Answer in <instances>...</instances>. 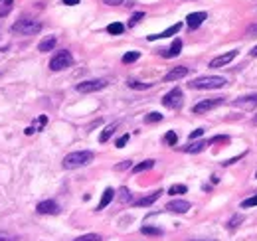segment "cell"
<instances>
[{"instance_id": "cell-6", "label": "cell", "mask_w": 257, "mask_h": 241, "mask_svg": "<svg viewBox=\"0 0 257 241\" xmlns=\"http://www.w3.org/2000/svg\"><path fill=\"white\" fill-rule=\"evenodd\" d=\"M162 105L168 107V109H180L182 107V91H180L178 87H174L172 91H168L162 97Z\"/></svg>"}, {"instance_id": "cell-2", "label": "cell", "mask_w": 257, "mask_h": 241, "mask_svg": "<svg viewBox=\"0 0 257 241\" xmlns=\"http://www.w3.org/2000/svg\"><path fill=\"white\" fill-rule=\"evenodd\" d=\"M12 30L16 34H22V36H32V34H38L42 30V24L34 18H20L18 22H14Z\"/></svg>"}, {"instance_id": "cell-35", "label": "cell", "mask_w": 257, "mask_h": 241, "mask_svg": "<svg viewBox=\"0 0 257 241\" xmlns=\"http://www.w3.org/2000/svg\"><path fill=\"white\" fill-rule=\"evenodd\" d=\"M142 18H145V14H142V12H138V14H135L133 18H131V22H129V26H135L137 22H140Z\"/></svg>"}, {"instance_id": "cell-22", "label": "cell", "mask_w": 257, "mask_h": 241, "mask_svg": "<svg viewBox=\"0 0 257 241\" xmlns=\"http://www.w3.org/2000/svg\"><path fill=\"white\" fill-rule=\"evenodd\" d=\"M154 166V160H142L140 164H137V166H133V172L135 174H138V172H145V170H151Z\"/></svg>"}, {"instance_id": "cell-14", "label": "cell", "mask_w": 257, "mask_h": 241, "mask_svg": "<svg viewBox=\"0 0 257 241\" xmlns=\"http://www.w3.org/2000/svg\"><path fill=\"white\" fill-rule=\"evenodd\" d=\"M180 28H182V24H174V26H170L168 30H164V32H160V34H153V36H149V40L153 42V40H162V38H170V36L178 34V32H180Z\"/></svg>"}, {"instance_id": "cell-23", "label": "cell", "mask_w": 257, "mask_h": 241, "mask_svg": "<svg viewBox=\"0 0 257 241\" xmlns=\"http://www.w3.org/2000/svg\"><path fill=\"white\" fill-rule=\"evenodd\" d=\"M140 233L142 235H162V229L160 227H151V225H142Z\"/></svg>"}, {"instance_id": "cell-25", "label": "cell", "mask_w": 257, "mask_h": 241, "mask_svg": "<svg viewBox=\"0 0 257 241\" xmlns=\"http://www.w3.org/2000/svg\"><path fill=\"white\" fill-rule=\"evenodd\" d=\"M186 192H188V188H186L184 184H174V186H170V190H168V194H172V196L186 194Z\"/></svg>"}, {"instance_id": "cell-29", "label": "cell", "mask_w": 257, "mask_h": 241, "mask_svg": "<svg viewBox=\"0 0 257 241\" xmlns=\"http://www.w3.org/2000/svg\"><path fill=\"white\" fill-rule=\"evenodd\" d=\"M131 89H149L151 87V83H140V81H135V79H129V83H127Z\"/></svg>"}, {"instance_id": "cell-45", "label": "cell", "mask_w": 257, "mask_h": 241, "mask_svg": "<svg viewBox=\"0 0 257 241\" xmlns=\"http://www.w3.org/2000/svg\"><path fill=\"white\" fill-rule=\"evenodd\" d=\"M194 241H212V239H194Z\"/></svg>"}, {"instance_id": "cell-36", "label": "cell", "mask_w": 257, "mask_h": 241, "mask_svg": "<svg viewBox=\"0 0 257 241\" xmlns=\"http://www.w3.org/2000/svg\"><path fill=\"white\" fill-rule=\"evenodd\" d=\"M241 222H243V218L241 216H236V218L230 220V227H238V224H241Z\"/></svg>"}, {"instance_id": "cell-9", "label": "cell", "mask_w": 257, "mask_h": 241, "mask_svg": "<svg viewBox=\"0 0 257 241\" xmlns=\"http://www.w3.org/2000/svg\"><path fill=\"white\" fill-rule=\"evenodd\" d=\"M166 209H168V212H172V214H186L188 209H190V202H186V200H172V202L166 204Z\"/></svg>"}, {"instance_id": "cell-26", "label": "cell", "mask_w": 257, "mask_h": 241, "mask_svg": "<svg viewBox=\"0 0 257 241\" xmlns=\"http://www.w3.org/2000/svg\"><path fill=\"white\" fill-rule=\"evenodd\" d=\"M138 57H140L138 52H127V53L123 55V64H133V62H137Z\"/></svg>"}, {"instance_id": "cell-46", "label": "cell", "mask_w": 257, "mask_h": 241, "mask_svg": "<svg viewBox=\"0 0 257 241\" xmlns=\"http://www.w3.org/2000/svg\"><path fill=\"white\" fill-rule=\"evenodd\" d=\"M255 178H257V172H255Z\"/></svg>"}, {"instance_id": "cell-40", "label": "cell", "mask_w": 257, "mask_h": 241, "mask_svg": "<svg viewBox=\"0 0 257 241\" xmlns=\"http://www.w3.org/2000/svg\"><path fill=\"white\" fill-rule=\"evenodd\" d=\"M210 142H227V137H214Z\"/></svg>"}, {"instance_id": "cell-15", "label": "cell", "mask_w": 257, "mask_h": 241, "mask_svg": "<svg viewBox=\"0 0 257 241\" xmlns=\"http://www.w3.org/2000/svg\"><path fill=\"white\" fill-rule=\"evenodd\" d=\"M180 52H182V40H180V38H176V40L172 42V46H170L168 50H162L160 53H162L164 57H176Z\"/></svg>"}, {"instance_id": "cell-30", "label": "cell", "mask_w": 257, "mask_h": 241, "mask_svg": "<svg viewBox=\"0 0 257 241\" xmlns=\"http://www.w3.org/2000/svg\"><path fill=\"white\" fill-rule=\"evenodd\" d=\"M119 200H121V204H129L131 202V192L127 188H121L119 190Z\"/></svg>"}, {"instance_id": "cell-21", "label": "cell", "mask_w": 257, "mask_h": 241, "mask_svg": "<svg viewBox=\"0 0 257 241\" xmlns=\"http://www.w3.org/2000/svg\"><path fill=\"white\" fill-rule=\"evenodd\" d=\"M107 32H109V34H113V36H119V34H123V32H125V26H123L121 22H113V24H109V26H107Z\"/></svg>"}, {"instance_id": "cell-8", "label": "cell", "mask_w": 257, "mask_h": 241, "mask_svg": "<svg viewBox=\"0 0 257 241\" xmlns=\"http://www.w3.org/2000/svg\"><path fill=\"white\" fill-rule=\"evenodd\" d=\"M38 209V214H44V216H55V214H60V206L55 204L53 200H44L36 206Z\"/></svg>"}, {"instance_id": "cell-31", "label": "cell", "mask_w": 257, "mask_h": 241, "mask_svg": "<svg viewBox=\"0 0 257 241\" xmlns=\"http://www.w3.org/2000/svg\"><path fill=\"white\" fill-rule=\"evenodd\" d=\"M253 206H257V194H255V196H251V198H247V200H243V202H241V207H253Z\"/></svg>"}, {"instance_id": "cell-24", "label": "cell", "mask_w": 257, "mask_h": 241, "mask_svg": "<svg viewBox=\"0 0 257 241\" xmlns=\"http://www.w3.org/2000/svg\"><path fill=\"white\" fill-rule=\"evenodd\" d=\"M164 142L170 144V146H174V144L178 142V135H176L174 131H168V133L164 135Z\"/></svg>"}, {"instance_id": "cell-41", "label": "cell", "mask_w": 257, "mask_h": 241, "mask_svg": "<svg viewBox=\"0 0 257 241\" xmlns=\"http://www.w3.org/2000/svg\"><path fill=\"white\" fill-rule=\"evenodd\" d=\"M129 166H131V162H129V160H125L123 164H119V166H115V168H117V170H125V168H129Z\"/></svg>"}, {"instance_id": "cell-34", "label": "cell", "mask_w": 257, "mask_h": 241, "mask_svg": "<svg viewBox=\"0 0 257 241\" xmlns=\"http://www.w3.org/2000/svg\"><path fill=\"white\" fill-rule=\"evenodd\" d=\"M247 36H249V38H257V24H251V26L247 28Z\"/></svg>"}, {"instance_id": "cell-16", "label": "cell", "mask_w": 257, "mask_h": 241, "mask_svg": "<svg viewBox=\"0 0 257 241\" xmlns=\"http://www.w3.org/2000/svg\"><path fill=\"white\" fill-rule=\"evenodd\" d=\"M160 194H162V190H156L154 194H151V196H145V198H138L137 202H135V206L137 207H145V206H153L158 198H160Z\"/></svg>"}, {"instance_id": "cell-32", "label": "cell", "mask_w": 257, "mask_h": 241, "mask_svg": "<svg viewBox=\"0 0 257 241\" xmlns=\"http://www.w3.org/2000/svg\"><path fill=\"white\" fill-rule=\"evenodd\" d=\"M12 10V0H8L6 4H0V16H6Z\"/></svg>"}, {"instance_id": "cell-11", "label": "cell", "mask_w": 257, "mask_h": 241, "mask_svg": "<svg viewBox=\"0 0 257 241\" xmlns=\"http://www.w3.org/2000/svg\"><path fill=\"white\" fill-rule=\"evenodd\" d=\"M236 55H238V50H232V52H227L223 55H218V57H214L212 62H210V68H223V66L230 64Z\"/></svg>"}, {"instance_id": "cell-5", "label": "cell", "mask_w": 257, "mask_h": 241, "mask_svg": "<svg viewBox=\"0 0 257 241\" xmlns=\"http://www.w3.org/2000/svg\"><path fill=\"white\" fill-rule=\"evenodd\" d=\"M103 87H107V81L105 79H89V81H81V83H77V91L79 93H95V91H99V89H103Z\"/></svg>"}, {"instance_id": "cell-7", "label": "cell", "mask_w": 257, "mask_h": 241, "mask_svg": "<svg viewBox=\"0 0 257 241\" xmlns=\"http://www.w3.org/2000/svg\"><path fill=\"white\" fill-rule=\"evenodd\" d=\"M223 99H225V97H214V99H204V101L196 103V105L192 107V111H194L196 115H204V113H208V111L216 109L218 105H222V103H223Z\"/></svg>"}, {"instance_id": "cell-44", "label": "cell", "mask_w": 257, "mask_h": 241, "mask_svg": "<svg viewBox=\"0 0 257 241\" xmlns=\"http://www.w3.org/2000/svg\"><path fill=\"white\" fill-rule=\"evenodd\" d=\"M253 125H257V115H255V117H253Z\"/></svg>"}, {"instance_id": "cell-37", "label": "cell", "mask_w": 257, "mask_h": 241, "mask_svg": "<svg viewBox=\"0 0 257 241\" xmlns=\"http://www.w3.org/2000/svg\"><path fill=\"white\" fill-rule=\"evenodd\" d=\"M127 142H129V135H123V137H121V138L117 140V146H119V148H123V146L127 144Z\"/></svg>"}, {"instance_id": "cell-20", "label": "cell", "mask_w": 257, "mask_h": 241, "mask_svg": "<svg viewBox=\"0 0 257 241\" xmlns=\"http://www.w3.org/2000/svg\"><path fill=\"white\" fill-rule=\"evenodd\" d=\"M115 131H117V123H111L109 127H105L103 133H101V137H99V142H107L113 137V133H115Z\"/></svg>"}, {"instance_id": "cell-13", "label": "cell", "mask_w": 257, "mask_h": 241, "mask_svg": "<svg viewBox=\"0 0 257 241\" xmlns=\"http://www.w3.org/2000/svg\"><path fill=\"white\" fill-rule=\"evenodd\" d=\"M188 68H184V66H178V68H174V69H170L166 75H164V81H176V79H182V77H186L188 75Z\"/></svg>"}, {"instance_id": "cell-28", "label": "cell", "mask_w": 257, "mask_h": 241, "mask_svg": "<svg viewBox=\"0 0 257 241\" xmlns=\"http://www.w3.org/2000/svg\"><path fill=\"white\" fill-rule=\"evenodd\" d=\"M160 120H162V115L160 113H149L145 117V123H160Z\"/></svg>"}, {"instance_id": "cell-27", "label": "cell", "mask_w": 257, "mask_h": 241, "mask_svg": "<svg viewBox=\"0 0 257 241\" xmlns=\"http://www.w3.org/2000/svg\"><path fill=\"white\" fill-rule=\"evenodd\" d=\"M73 241H103V239H101V235H97V233H87V235H81V237H77V239H73Z\"/></svg>"}, {"instance_id": "cell-33", "label": "cell", "mask_w": 257, "mask_h": 241, "mask_svg": "<svg viewBox=\"0 0 257 241\" xmlns=\"http://www.w3.org/2000/svg\"><path fill=\"white\" fill-rule=\"evenodd\" d=\"M0 241H18V237H16V235H12V233H4V231H0Z\"/></svg>"}, {"instance_id": "cell-19", "label": "cell", "mask_w": 257, "mask_h": 241, "mask_svg": "<svg viewBox=\"0 0 257 241\" xmlns=\"http://www.w3.org/2000/svg\"><path fill=\"white\" fill-rule=\"evenodd\" d=\"M206 144H208V142L198 140V142H192V144L184 146V150H186V153H190V155H194V153H202V150L206 148Z\"/></svg>"}, {"instance_id": "cell-1", "label": "cell", "mask_w": 257, "mask_h": 241, "mask_svg": "<svg viewBox=\"0 0 257 241\" xmlns=\"http://www.w3.org/2000/svg\"><path fill=\"white\" fill-rule=\"evenodd\" d=\"M93 160V153L91 150H75V153H69L64 158V168L73 170V168H81L85 164H89Z\"/></svg>"}, {"instance_id": "cell-12", "label": "cell", "mask_w": 257, "mask_h": 241, "mask_svg": "<svg viewBox=\"0 0 257 241\" xmlns=\"http://www.w3.org/2000/svg\"><path fill=\"white\" fill-rule=\"evenodd\" d=\"M234 105H236V107H241V109H253V107H257V93L240 97V99L234 101Z\"/></svg>"}, {"instance_id": "cell-4", "label": "cell", "mask_w": 257, "mask_h": 241, "mask_svg": "<svg viewBox=\"0 0 257 241\" xmlns=\"http://www.w3.org/2000/svg\"><path fill=\"white\" fill-rule=\"evenodd\" d=\"M71 64H73L71 53H69L68 50H62V52H58V53H55V55L51 57L50 69H51V71H64V69L71 68Z\"/></svg>"}, {"instance_id": "cell-43", "label": "cell", "mask_w": 257, "mask_h": 241, "mask_svg": "<svg viewBox=\"0 0 257 241\" xmlns=\"http://www.w3.org/2000/svg\"><path fill=\"white\" fill-rule=\"evenodd\" d=\"M249 55H251V57H257V46H255V48L249 52Z\"/></svg>"}, {"instance_id": "cell-42", "label": "cell", "mask_w": 257, "mask_h": 241, "mask_svg": "<svg viewBox=\"0 0 257 241\" xmlns=\"http://www.w3.org/2000/svg\"><path fill=\"white\" fill-rule=\"evenodd\" d=\"M64 4H68V6H75V4H79V0H64Z\"/></svg>"}, {"instance_id": "cell-39", "label": "cell", "mask_w": 257, "mask_h": 241, "mask_svg": "<svg viewBox=\"0 0 257 241\" xmlns=\"http://www.w3.org/2000/svg\"><path fill=\"white\" fill-rule=\"evenodd\" d=\"M204 135V129H196L192 135H190V138H198V137H202Z\"/></svg>"}, {"instance_id": "cell-17", "label": "cell", "mask_w": 257, "mask_h": 241, "mask_svg": "<svg viewBox=\"0 0 257 241\" xmlns=\"http://www.w3.org/2000/svg\"><path fill=\"white\" fill-rule=\"evenodd\" d=\"M113 198H115V190H113V188H107V190L103 192V196H101L99 204H97V209H105V207L113 202Z\"/></svg>"}, {"instance_id": "cell-38", "label": "cell", "mask_w": 257, "mask_h": 241, "mask_svg": "<svg viewBox=\"0 0 257 241\" xmlns=\"http://www.w3.org/2000/svg\"><path fill=\"white\" fill-rule=\"evenodd\" d=\"M103 2L109 6H119V4H123V0H103Z\"/></svg>"}, {"instance_id": "cell-3", "label": "cell", "mask_w": 257, "mask_h": 241, "mask_svg": "<svg viewBox=\"0 0 257 241\" xmlns=\"http://www.w3.org/2000/svg\"><path fill=\"white\" fill-rule=\"evenodd\" d=\"M223 85H225V79L218 77V75H204V77H198V79L190 81L192 89H220Z\"/></svg>"}, {"instance_id": "cell-18", "label": "cell", "mask_w": 257, "mask_h": 241, "mask_svg": "<svg viewBox=\"0 0 257 241\" xmlns=\"http://www.w3.org/2000/svg\"><path fill=\"white\" fill-rule=\"evenodd\" d=\"M55 44H58V38H55V36H48V38H44V40L38 44V50H40V52H51V50L55 48Z\"/></svg>"}, {"instance_id": "cell-10", "label": "cell", "mask_w": 257, "mask_h": 241, "mask_svg": "<svg viewBox=\"0 0 257 241\" xmlns=\"http://www.w3.org/2000/svg\"><path fill=\"white\" fill-rule=\"evenodd\" d=\"M206 18H208L206 12H192V14L186 16V26H188L190 30H196V28H200V26L204 24Z\"/></svg>"}]
</instances>
